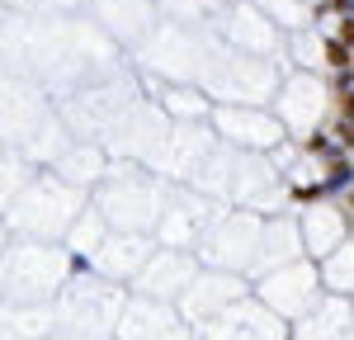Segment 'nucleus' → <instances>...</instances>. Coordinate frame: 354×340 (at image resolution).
<instances>
[{
  "label": "nucleus",
  "instance_id": "nucleus-1",
  "mask_svg": "<svg viewBox=\"0 0 354 340\" xmlns=\"http://www.w3.org/2000/svg\"><path fill=\"white\" fill-rule=\"evenodd\" d=\"M326 53H330V62H335V66H345V62H350V53H345V43H330Z\"/></svg>",
  "mask_w": 354,
  "mask_h": 340
},
{
  "label": "nucleus",
  "instance_id": "nucleus-2",
  "mask_svg": "<svg viewBox=\"0 0 354 340\" xmlns=\"http://www.w3.org/2000/svg\"><path fill=\"white\" fill-rule=\"evenodd\" d=\"M340 43H354V19H345V24H340Z\"/></svg>",
  "mask_w": 354,
  "mask_h": 340
},
{
  "label": "nucleus",
  "instance_id": "nucleus-3",
  "mask_svg": "<svg viewBox=\"0 0 354 340\" xmlns=\"http://www.w3.org/2000/svg\"><path fill=\"white\" fill-rule=\"evenodd\" d=\"M340 109H345V113H354V95H340Z\"/></svg>",
  "mask_w": 354,
  "mask_h": 340
},
{
  "label": "nucleus",
  "instance_id": "nucleus-4",
  "mask_svg": "<svg viewBox=\"0 0 354 340\" xmlns=\"http://www.w3.org/2000/svg\"><path fill=\"white\" fill-rule=\"evenodd\" d=\"M340 138H345V142H354V123H345V128H340Z\"/></svg>",
  "mask_w": 354,
  "mask_h": 340
}]
</instances>
